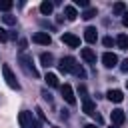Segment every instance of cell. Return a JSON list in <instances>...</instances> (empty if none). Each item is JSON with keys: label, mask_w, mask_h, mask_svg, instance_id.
<instances>
[{"label": "cell", "mask_w": 128, "mask_h": 128, "mask_svg": "<svg viewBox=\"0 0 128 128\" xmlns=\"http://www.w3.org/2000/svg\"><path fill=\"white\" fill-rule=\"evenodd\" d=\"M110 118H112L114 126H122V124H124V120H126V114H124V110L116 108V110H112V112H110Z\"/></svg>", "instance_id": "8"}, {"label": "cell", "mask_w": 128, "mask_h": 128, "mask_svg": "<svg viewBox=\"0 0 128 128\" xmlns=\"http://www.w3.org/2000/svg\"><path fill=\"white\" fill-rule=\"evenodd\" d=\"M102 62H104L106 68H114V66L118 64V56L112 54V52H104V54H102Z\"/></svg>", "instance_id": "9"}, {"label": "cell", "mask_w": 128, "mask_h": 128, "mask_svg": "<svg viewBox=\"0 0 128 128\" xmlns=\"http://www.w3.org/2000/svg\"><path fill=\"white\" fill-rule=\"evenodd\" d=\"M60 92H62V98H64L68 104H76V96H74V90H72V86H70V84L60 86Z\"/></svg>", "instance_id": "6"}, {"label": "cell", "mask_w": 128, "mask_h": 128, "mask_svg": "<svg viewBox=\"0 0 128 128\" xmlns=\"http://www.w3.org/2000/svg\"><path fill=\"white\" fill-rule=\"evenodd\" d=\"M18 46H20V52H22V50H26L28 42H26V40H20V42H18Z\"/></svg>", "instance_id": "28"}, {"label": "cell", "mask_w": 128, "mask_h": 128, "mask_svg": "<svg viewBox=\"0 0 128 128\" xmlns=\"http://www.w3.org/2000/svg\"><path fill=\"white\" fill-rule=\"evenodd\" d=\"M40 24H42V26H44V28H50V30H54V26H52V24H48V22H46V20H40Z\"/></svg>", "instance_id": "29"}, {"label": "cell", "mask_w": 128, "mask_h": 128, "mask_svg": "<svg viewBox=\"0 0 128 128\" xmlns=\"http://www.w3.org/2000/svg\"><path fill=\"white\" fill-rule=\"evenodd\" d=\"M112 12L118 14V16H122V14L126 12V4H124V2H116V4L112 6Z\"/></svg>", "instance_id": "18"}, {"label": "cell", "mask_w": 128, "mask_h": 128, "mask_svg": "<svg viewBox=\"0 0 128 128\" xmlns=\"http://www.w3.org/2000/svg\"><path fill=\"white\" fill-rule=\"evenodd\" d=\"M116 44H118L120 50H128V36H126V34H120V36L116 38Z\"/></svg>", "instance_id": "17"}, {"label": "cell", "mask_w": 128, "mask_h": 128, "mask_svg": "<svg viewBox=\"0 0 128 128\" xmlns=\"http://www.w3.org/2000/svg\"><path fill=\"white\" fill-rule=\"evenodd\" d=\"M2 74H4V78H6V84H8L10 88H14V90H20V82L16 80V76H14V72H12V68H10L8 64H2Z\"/></svg>", "instance_id": "4"}, {"label": "cell", "mask_w": 128, "mask_h": 128, "mask_svg": "<svg viewBox=\"0 0 128 128\" xmlns=\"http://www.w3.org/2000/svg\"><path fill=\"white\" fill-rule=\"evenodd\" d=\"M44 80H46V84H48V86H52V88H56V86H58V76H56V74H46V78H44Z\"/></svg>", "instance_id": "19"}, {"label": "cell", "mask_w": 128, "mask_h": 128, "mask_svg": "<svg viewBox=\"0 0 128 128\" xmlns=\"http://www.w3.org/2000/svg\"><path fill=\"white\" fill-rule=\"evenodd\" d=\"M78 94H80L82 102H84V100H88V92H86V86H84V84H80V86H78Z\"/></svg>", "instance_id": "22"}, {"label": "cell", "mask_w": 128, "mask_h": 128, "mask_svg": "<svg viewBox=\"0 0 128 128\" xmlns=\"http://www.w3.org/2000/svg\"><path fill=\"white\" fill-rule=\"evenodd\" d=\"M76 4H78V6H82V8H90L88 0H76Z\"/></svg>", "instance_id": "27"}, {"label": "cell", "mask_w": 128, "mask_h": 128, "mask_svg": "<svg viewBox=\"0 0 128 128\" xmlns=\"http://www.w3.org/2000/svg\"><path fill=\"white\" fill-rule=\"evenodd\" d=\"M2 20H4L6 24H10V26H14V24H16V16H12V14H6V16H2Z\"/></svg>", "instance_id": "23"}, {"label": "cell", "mask_w": 128, "mask_h": 128, "mask_svg": "<svg viewBox=\"0 0 128 128\" xmlns=\"http://www.w3.org/2000/svg\"><path fill=\"white\" fill-rule=\"evenodd\" d=\"M18 62H20V68H22L28 76H32V78H38V76H40V74H38V70L34 68L32 58H30L28 54H20V56H18Z\"/></svg>", "instance_id": "3"}, {"label": "cell", "mask_w": 128, "mask_h": 128, "mask_svg": "<svg viewBox=\"0 0 128 128\" xmlns=\"http://www.w3.org/2000/svg\"><path fill=\"white\" fill-rule=\"evenodd\" d=\"M94 16H96V8H92V6L82 12V18H84V20H90V18H94Z\"/></svg>", "instance_id": "20"}, {"label": "cell", "mask_w": 128, "mask_h": 128, "mask_svg": "<svg viewBox=\"0 0 128 128\" xmlns=\"http://www.w3.org/2000/svg\"><path fill=\"white\" fill-rule=\"evenodd\" d=\"M84 128H96V124H86Z\"/></svg>", "instance_id": "31"}, {"label": "cell", "mask_w": 128, "mask_h": 128, "mask_svg": "<svg viewBox=\"0 0 128 128\" xmlns=\"http://www.w3.org/2000/svg\"><path fill=\"white\" fill-rule=\"evenodd\" d=\"M52 10H54V4H52V2L44 0V2L40 4V12H42L44 16H50V14H52Z\"/></svg>", "instance_id": "15"}, {"label": "cell", "mask_w": 128, "mask_h": 128, "mask_svg": "<svg viewBox=\"0 0 128 128\" xmlns=\"http://www.w3.org/2000/svg\"><path fill=\"white\" fill-rule=\"evenodd\" d=\"M96 38H98L96 28H94V26H88V28L84 30V40H86V42H90V44H94V42H96Z\"/></svg>", "instance_id": "11"}, {"label": "cell", "mask_w": 128, "mask_h": 128, "mask_svg": "<svg viewBox=\"0 0 128 128\" xmlns=\"http://www.w3.org/2000/svg\"><path fill=\"white\" fill-rule=\"evenodd\" d=\"M120 70L128 74V58H126V60H122V64H120Z\"/></svg>", "instance_id": "26"}, {"label": "cell", "mask_w": 128, "mask_h": 128, "mask_svg": "<svg viewBox=\"0 0 128 128\" xmlns=\"http://www.w3.org/2000/svg\"><path fill=\"white\" fill-rule=\"evenodd\" d=\"M58 68H60V72H72L74 76H78V78H84L86 76V72H84V68L76 62V58H72V56H64L60 62H58Z\"/></svg>", "instance_id": "1"}, {"label": "cell", "mask_w": 128, "mask_h": 128, "mask_svg": "<svg viewBox=\"0 0 128 128\" xmlns=\"http://www.w3.org/2000/svg\"><path fill=\"white\" fill-rule=\"evenodd\" d=\"M40 62H42L44 68H50V66L54 64V56H52L50 52H42V54H40Z\"/></svg>", "instance_id": "13"}, {"label": "cell", "mask_w": 128, "mask_h": 128, "mask_svg": "<svg viewBox=\"0 0 128 128\" xmlns=\"http://www.w3.org/2000/svg\"><path fill=\"white\" fill-rule=\"evenodd\" d=\"M12 6H14V2H10V0H0V10H2V12H10Z\"/></svg>", "instance_id": "21"}, {"label": "cell", "mask_w": 128, "mask_h": 128, "mask_svg": "<svg viewBox=\"0 0 128 128\" xmlns=\"http://www.w3.org/2000/svg\"><path fill=\"white\" fill-rule=\"evenodd\" d=\"M110 128H118V126H110Z\"/></svg>", "instance_id": "32"}, {"label": "cell", "mask_w": 128, "mask_h": 128, "mask_svg": "<svg viewBox=\"0 0 128 128\" xmlns=\"http://www.w3.org/2000/svg\"><path fill=\"white\" fill-rule=\"evenodd\" d=\"M18 122H20L22 128H42V120H36L34 114L28 112V110H22L18 114Z\"/></svg>", "instance_id": "2"}, {"label": "cell", "mask_w": 128, "mask_h": 128, "mask_svg": "<svg viewBox=\"0 0 128 128\" xmlns=\"http://www.w3.org/2000/svg\"><path fill=\"white\" fill-rule=\"evenodd\" d=\"M82 110H84L86 114L94 116V114H96V104H94V102H92V100L88 98V100H84V102H82Z\"/></svg>", "instance_id": "14"}, {"label": "cell", "mask_w": 128, "mask_h": 128, "mask_svg": "<svg viewBox=\"0 0 128 128\" xmlns=\"http://www.w3.org/2000/svg\"><path fill=\"white\" fill-rule=\"evenodd\" d=\"M80 56H82V58H84L88 64H96V52H94L92 48H82Z\"/></svg>", "instance_id": "10"}, {"label": "cell", "mask_w": 128, "mask_h": 128, "mask_svg": "<svg viewBox=\"0 0 128 128\" xmlns=\"http://www.w3.org/2000/svg\"><path fill=\"white\" fill-rule=\"evenodd\" d=\"M62 42L68 44L70 48H78V46H80V38L74 36V34H70V32H64V34H62Z\"/></svg>", "instance_id": "7"}, {"label": "cell", "mask_w": 128, "mask_h": 128, "mask_svg": "<svg viewBox=\"0 0 128 128\" xmlns=\"http://www.w3.org/2000/svg\"><path fill=\"white\" fill-rule=\"evenodd\" d=\"M106 96H108V100H110V102H116V104H120V102L124 100V96H122V92H120V90H108V92H106Z\"/></svg>", "instance_id": "12"}, {"label": "cell", "mask_w": 128, "mask_h": 128, "mask_svg": "<svg viewBox=\"0 0 128 128\" xmlns=\"http://www.w3.org/2000/svg\"><path fill=\"white\" fill-rule=\"evenodd\" d=\"M102 44H104V46H106V48H110V46H114V40H112V38H110V36H106V38H104V40H102Z\"/></svg>", "instance_id": "24"}, {"label": "cell", "mask_w": 128, "mask_h": 128, "mask_svg": "<svg viewBox=\"0 0 128 128\" xmlns=\"http://www.w3.org/2000/svg\"><path fill=\"white\" fill-rule=\"evenodd\" d=\"M126 86H128V80H126Z\"/></svg>", "instance_id": "33"}, {"label": "cell", "mask_w": 128, "mask_h": 128, "mask_svg": "<svg viewBox=\"0 0 128 128\" xmlns=\"http://www.w3.org/2000/svg\"><path fill=\"white\" fill-rule=\"evenodd\" d=\"M6 40H8V32L4 28H0V42H6Z\"/></svg>", "instance_id": "25"}, {"label": "cell", "mask_w": 128, "mask_h": 128, "mask_svg": "<svg viewBox=\"0 0 128 128\" xmlns=\"http://www.w3.org/2000/svg\"><path fill=\"white\" fill-rule=\"evenodd\" d=\"M64 16L68 18V20H76V16H78V12H76V8L74 6H64Z\"/></svg>", "instance_id": "16"}, {"label": "cell", "mask_w": 128, "mask_h": 128, "mask_svg": "<svg viewBox=\"0 0 128 128\" xmlns=\"http://www.w3.org/2000/svg\"><path fill=\"white\" fill-rule=\"evenodd\" d=\"M32 42H34V44H42V46H50L52 36H50L48 32H36V34L32 36Z\"/></svg>", "instance_id": "5"}, {"label": "cell", "mask_w": 128, "mask_h": 128, "mask_svg": "<svg viewBox=\"0 0 128 128\" xmlns=\"http://www.w3.org/2000/svg\"><path fill=\"white\" fill-rule=\"evenodd\" d=\"M122 24H124V26H128V12H124V14H122Z\"/></svg>", "instance_id": "30"}]
</instances>
